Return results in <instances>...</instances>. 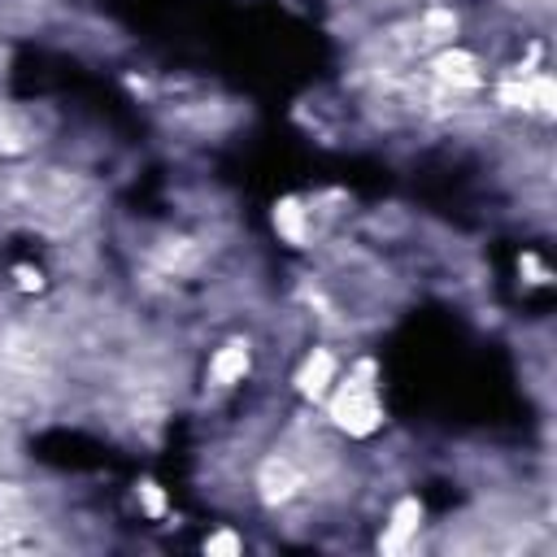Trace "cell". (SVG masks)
I'll return each instance as SVG.
<instances>
[{"label":"cell","instance_id":"1","mask_svg":"<svg viewBox=\"0 0 557 557\" xmlns=\"http://www.w3.org/2000/svg\"><path fill=\"white\" fill-rule=\"evenodd\" d=\"M331 422H335L339 431H348V435H370V431H379L383 405H379L374 383H370V361H361V370L348 374V379L335 387V396H331Z\"/></svg>","mask_w":557,"mask_h":557},{"label":"cell","instance_id":"2","mask_svg":"<svg viewBox=\"0 0 557 557\" xmlns=\"http://www.w3.org/2000/svg\"><path fill=\"white\" fill-rule=\"evenodd\" d=\"M257 487H261V500L265 505H287L300 487H305V466L287 453H270L257 470Z\"/></svg>","mask_w":557,"mask_h":557},{"label":"cell","instance_id":"6","mask_svg":"<svg viewBox=\"0 0 557 557\" xmlns=\"http://www.w3.org/2000/svg\"><path fill=\"white\" fill-rule=\"evenodd\" d=\"M479 65H474V57L470 52H461V48H453V52H440L435 57V78L440 83H448V87H474L479 83V74H474Z\"/></svg>","mask_w":557,"mask_h":557},{"label":"cell","instance_id":"3","mask_svg":"<svg viewBox=\"0 0 557 557\" xmlns=\"http://www.w3.org/2000/svg\"><path fill=\"white\" fill-rule=\"evenodd\" d=\"M331 383H335V357H331L326 348H313V352L305 357L300 374H296V392L309 396V400H318V396H326Z\"/></svg>","mask_w":557,"mask_h":557},{"label":"cell","instance_id":"5","mask_svg":"<svg viewBox=\"0 0 557 557\" xmlns=\"http://www.w3.org/2000/svg\"><path fill=\"white\" fill-rule=\"evenodd\" d=\"M418 527H422V505H418V500H400L396 513H392V522H387V531L379 535V548H387V553L405 548Z\"/></svg>","mask_w":557,"mask_h":557},{"label":"cell","instance_id":"7","mask_svg":"<svg viewBox=\"0 0 557 557\" xmlns=\"http://www.w3.org/2000/svg\"><path fill=\"white\" fill-rule=\"evenodd\" d=\"M205 553H239V535H231V531H218L213 540H205Z\"/></svg>","mask_w":557,"mask_h":557},{"label":"cell","instance_id":"4","mask_svg":"<svg viewBox=\"0 0 557 557\" xmlns=\"http://www.w3.org/2000/svg\"><path fill=\"white\" fill-rule=\"evenodd\" d=\"M244 374H248V344H244V339H231L226 348L213 352V361H209V379H213L218 387H231V383H239Z\"/></svg>","mask_w":557,"mask_h":557},{"label":"cell","instance_id":"8","mask_svg":"<svg viewBox=\"0 0 557 557\" xmlns=\"http://www.w3.org/2000/svg\"><path fill=\"white\" fill-rule=\"evenodd\" d=\"M139 496H144V509H148V513H161V509H165V496H161L157 483H139Z\"/></svg>","mask_w":557,"mask_h":557}]
</instances>
